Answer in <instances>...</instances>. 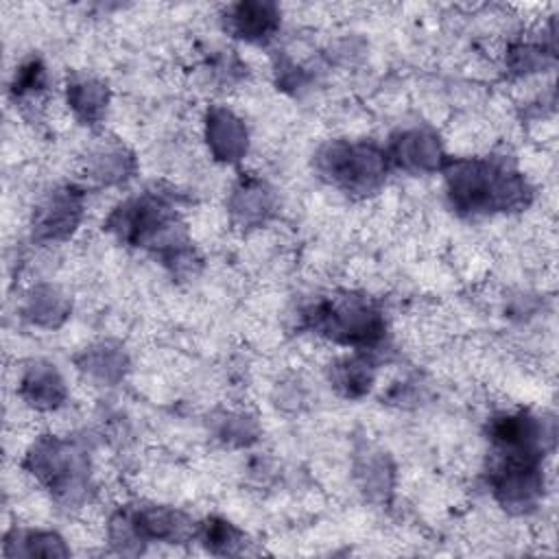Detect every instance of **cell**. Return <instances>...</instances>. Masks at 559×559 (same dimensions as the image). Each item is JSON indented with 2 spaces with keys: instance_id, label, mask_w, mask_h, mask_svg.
Returning <instances> with one entry per match:
<instances>
[{
  "instance_id": "obj_21",
  "label": "cell",
  "mask_w": 559,
  "mask_h": 559,
  "mask_svg": "<svg viewBox=\"0 0 559 559\" xmlns=\"http://www.w3.org/2000/svg\"><path fill=\"white\" fill-rule=\"evenodd\" d=\"M48 85V74H46V68L44 63L33 57L28 61H24L17 70H15V76H13V83H11V94L17 98H33V96H39Z\"/></svg>"
},
{
  "instance_id": "obj_12",
  "label": "cell",
  "mask_w": 559,
  "mask_h": 559,
  "mask_svg": "<svg viewBox=\"0 0 559 559\" xmlns=\"http://www.w3.org/2000/svg\"><path fill=\"white\" fill-rule=\"evenodd\" d=\"M229 214L240 227H258L273 214V192L253 177H242L229 197Z\"/></svg>"
},
{
  "instance_id": "obj_5",
  "label": "cell",
  "mask_w": 559,
  "mask_h": 559,
  "mask_svg": "<svg viewBox=\"0 0 559 559\" xmlns=\"http://www.w3.org/2000/svg\"><path fill=\"white\" fill-rule=\"evenodd\" d=\"M314 168L334 188L367 197L380 190L386 179V151L371 142L332 140L323 144L314 157Z\"/></svg>"
},
{
  "instance_id": "obj_17",
  "label": "cell",
  "mask_w": 559,
  "mask_h": 559,
  "mask_svg": "<svg viewBox=\"0 0 559 559\" xmlns=\"http://www.w3.org/2000/svg\"><path fill=\"white\" fill-rule=\"evenodd\" d=\"M79 367L107 384L118 382L124 371H127V354L122 352V347L114 345V343H98L92 345L90 349H85V354L79 358Z\"/></svg>"
},
{
  "instance_id": "obj_19",
  "label": "cell",
  "mask_w": 559,
  "mask_h": 559,
  "mask_svg": "<svg viewBox=\"0 0 559 559\" xmlns=\"http://www.w3.org/2000/svg\"><path fill=\"white\" fill-rule=\"evenodd\" d=\"M356 476L369 498L384 500L393 487V467L382 452L367 450L356 463Z\"/></svg>"
},
{
  "instance_id": "obj_3",
  "label": "cell",
  "mask_w": 559,
  "mask_h": 559,
  "mask_svg": "<svg viewBox=\"0 0 559 559\" xmlns=\"http://www.w3.org/2000/svg\"><path fill=\"white\" fill-rule=\"evenodd\" d=\"M304 323L334 343L367 349L384 338L382 310L367 297L338 293L323 297L304 310Z\"/></svg>"
},
{
  "instance_id": "obj_10",
  "label": "cell",
  "mask_w": 559,
  "mask_h": 559,
  "mask_svg": "<svg viewBox=\"0 0 559 559\" xmlns=\"http://www.w3.org/2000/svg\"><path fill=\"white\" fill-rule=\"evenodd\" d=\"M280 26V9L273 2L247 0L227 7L225 28L236 37L253 44H262L275 35Z\"/></svg>"
},
{
  "instance_id": "obj_7",
  "label": "cell",
  "mask_w": 559,
  "mask_h": 559,
  "mask_svg": "<svg viewBox=\"0 0 559 559\" xmlns=\"http://www.w3.org/2000/svg\"><path fill=\"white\" fill-rule=\"evenodd\" d=\"M83 216V192L74 186H61L48 192L33 212V238L59 242L72 236Z\"/></svg>"
},
{
  "instance_id": "obj_9",
  "label": "cell",
  "mask_w": 559,
  "mask_h": 559,
  "mask_svg": "<svg viewBox=\"0 0 559 559\" xmlns=\"http://www.w3.org/2000/svg\"><path fill=\"white\" fill-rule=\"evenodd\" d=\"M205 140L212 155L225 164L240 162L249 146L245 122L225 107H210L205 116Z\"/></svg>"
},
{
  "instance_id": "obj_20",
  "label": "cell",
  "mask_w": 559,
  "mask_h": 559,
  "mask_svg": "<svg viewBox=\"0 0 559 559\" xmlns=\"http://www.w3.org/2000/svg\"><path fill=\"white\" fill-rule=\"evenodd\" d=\"M199 542L214 555H236L245 548V535L223 518H207L197 526Z\"/></svg>"
},
{
  "instance_id": "obj_6",
  "label": "cell",
  "mask_w": 559,
  "mask_h": 559,
  "mask_svg": "<svg viewBox=\"0 0 559 559\" xmlns=\"http://www.w3.org/2000/svg\"><path fill=\"white\" fill-rule=\"evenodd\" d=\"M192 537H197L194 522L173 507L127 504L109 520V542L122 555L142 552L148 542L183 544Z\"/></svg>"
},
{
  "instance_id": "obj_23",
  "label": "cell",
  "mask_w": 559,
  "mask_h": 559,
  "mask_svg": "<svg viewBox=\"0 0 559 559\" xmlns=\"http://www.w3.org/2000/svg\"><path fill=\"white\" fill-rule=\"evenodd\" d=\"M550 57L552 52H544L542 46L520 44L509 52V66L515 72H535L542 70Z\"/></svg>"
},
{
  "instance_id": "obj_15",
  "label": "cell",
  "mask_w": 559,
  "mask_h": 559,
  "mask_svg": "<svg viewBox=\"0 0 559 559\" xmlns=\"http://www.w3.org/2000/svg\"><path fill=\"white\" fill-rule=\"evenodd\" d=\"M4 557H68L70 548L52 531L13 528L4 535Z\"/></svg>"
},
{
  "instance_id": "obj_8",
  "label": "cell",
  "mask_w": 559,
  "mask_h": 559,
  "mask_svg": "<svg viewBox=\"0 0 559 559\" xmlns=\"http://www.w3.org/2000/svg\"><path fill=\"white\" fill-rule=\"evenodd\" d=\"M386 157L395 166L411 173H435L448 162L439 138L426 129L400 131L391 140Z\"/></svg>"
},
{
  "instance_id": "obj_18",
  "label": "cell",
  "mask_w": 559,
  "mask_h": 559,
  "mask_svg": "<svg viewBox=\"0 0 559 559\" xmlns=\"http://www.w3.org/2000/svg\"><path fill=\"white\" fill-rule=\"evenodd\" d=\"M330 382L345 397H362L371 389L373 369L365 358L347 356L332 365Z\"/></svg>"
},
{
  "instance_id": "obj_1",
  "label": "cell",
  "mask_w": 559,
  "mask_h": 559,
  "mask_svg": "<svg viewBox=\"0 0 559 559\" xmlns=\"http://www.w3.org/2000/svg\"><path fill=\"white\" fill-rule=\"evenodd\" d=\"M445 192L461 214L524 210L533 190L526 177L500 157H459L443 164Z\"/></svg>"
},
{
  "instance_id": "obj_2",
  "label": "cell",
  "mask_w": 559,
  "mask_h": 559,
  "mask_svg": "<svg viewBox=\"0 0 559 559\" xmlns=\"http://www.w3.org/2000/svg\"><path fill=\"white\" fill-rule=\"evenodd\" d=\"M107 229L127 245L155 251L173 271H190L197 262L175 205L157 192H144L122 201L109 214Z\"/></svg>"
},
{
  "instance_id": "obj_13",
  "label": "cell",
  "mask_w": 559,
  "mask_h": 559,
  "mask_svg": "<svg viewBox=\"0 0 559 559\" xmlns=\"http://www.w3.org/2000/svg\"><path fill=\"white\" fill-rule=\"evenodd\" d=\"M135 170L133 153L114 140L100 142L94 146L85 159V173L90 179L103 183V186H116L131 177Z\"/></svg>"
},
{
  "instance_id": "obj_16",
  "label": "cell",
  "mask_w": 559,
  "mask_h": 559,
  "mask_svg": "<svg viewBox=\"0 0 559 559\" xmlns=\"http://www.w3.org/2000/svg\"><path fill=\"white\" fill-rule=\"evenodd\" d=\"M70 314V299L55 286H35L24 304V317L41 328H57Z\"/></svg>"
},
{
  "instance_id": "obj_11",
  "label": "cell",
  "mask_w": 559,
  "mask_h": 559,
  "mask_svg": "<svg viewBox=\"0 0 559 559\" xmlns=\"http://www.w3.org/2000/svg\"><path fill=\"white\" fill-rule=\"evenodd\" d=\"M20 397L35 411H55L66 402V382L50 362H31L17 382Z\"/></svg>"
},
{
  "instance_id": "obj_22",
  "label": "cell",
  "mask_w": 559,
  "mask_h": 559,
  "mask_svg": "<svg viewBox=\"0 0 559 559\" xmlns=\"http://www.w3.org/2000/svg\"><path fill=\"white\" fill-rule=\"evenodd\" d=\"M218 435H221L225 441H229V443L247 445V443H251V441L255 439L258 428H255V424H253L249 417L227 413V415L221 419Z\"/></svg>"
},
{
  "instance_id": "obj_4",
  "label": "cell",
  "mask_w": 559,
  "mask_h": 559,
  "mask_svg": "<svg viewBox=\"0 0 559 559\" xmlns=\"http://www.w3.org/2000/svg\"><path fill=\"white\" fill-rule=\"evenodd\" d=\"M26 472L63 507H76L90 491V459L74 441L41 435L24 456Z\"/></svg>"
},
{
  "instance_id": "obj_14",
  "label": "cell",
  "mask_w": 559,
  "mask_h": 559,
  "mask_svg": "<svg viewBox=\"0 0 559 559\" xmlns=\"http://www.w3.org/2000/svg\"><path fill=\"white\" fill-rule=\"evenodd\" d=\"M66 100L81 122L96 124L105 116L109 90L96 76L72 74L66 85Z\"/></svg>"
}]
</instances>
